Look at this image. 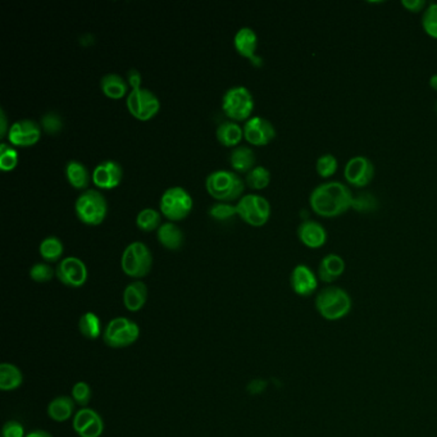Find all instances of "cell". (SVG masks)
I'll list each match as a JSON object with an SVG mask.
<instances>
[{"label":"cell","instance_id":"28","mask_svg":"<svg viewBox=\"0 0 437 437\" xmlns=\"http://www.w3.org/2000/svg\"><path fill=\"white\" fill-rule=\"evenodd\" d=\"M23 383V375L16 364L1 363L0 364V390L12 391L18 389Z\"/></svg>","mask_w":437,"mask_h":437},{"label":"cell","instance_id":"29","mask_svg":"<svg viewBox=\"0 0 437 437\" xmlns=\"http://www.w3.org/2000/svg\"><path fill=\"white\" fill-rule=\"evenodd\" d=\"M63 252H64V245L58 236L49 235L41 240L39 253L42 257V260L47 262H57L61 260Z\"/></svg>","mask_w":437,"mask_h":437},{"label":"cell","instance_id":"19","mask_svg":"<svg viewBox=\"0 0 437 437\" xmlns=\"http://www.w3.org/2000/svg\"><path fill=\"white\" fill-rule=\"evenodd\" d=\"M345 260L339 254H327L318 267V279L322 282L332 284L339 280L345 272Z\"/></svg>","mask_w":437,"mask_h":437},{"label":"cell","instance_id":"1","mask_svg":"<svg viewBox=\"0 0 437 437\" xmlns=\"http://www.w3.org/2000/svg\"><path fill=\"white\" fill-rule=\"evenodd\" d=\"M354 195L348 185L330 181L318 185L309 195L312 211L323 218H336L353 208Z\"/></svg>","mask_w":437,"mask_h":437},{"label":"cell","instance_id":"18","mask_svg":"<svg viewBox=\"0 0 437 437\" xmlns=\"http://www.w3.org/2000/svg\"><path fill=\"white\" fill-rule=\"evenodd\" d=\"M298 238L309 249H320L327 243V231L320 222L309 219L298 227Z\"/></svg>","mask_w":437,"mask_h":437},{"label":"cell","instance_id":"8","mask_svg":"<svg viewBox=\"0 0 437 437\" xmlns=\"http://www.w3.org/2000/svg\"><path fill=\"white\" fill-rule=\"evenodd\" d=\"M192 205L194 200L190 192L178 185L165 189L159 200L161 213L172 222L186 218L192 212Z\"/></svg>","mask_w":437,"mask_h":437},{"label":"cell","instance_id":"25","mask_svg":"<svg viewBox=\"0 0 437 437\" xmlns=\"http://www.w3.org/2000/svg\"><path fill=\"white\" fill-rule=\"evenodd\" d=\"M129 82L116 72H108L100 78V89L112 99H120L127 94Z\"/></svg>","mask_w":437,"mask_h":437},{"label":"cell","instance_id":"40","mask_svg":"<svg viewBox=\"0 0 437 437\" xmlns=\"http://www.w3.org/2000/svg\"><path fill=\"white\" fill-rule=\"evenodd\" d=\"M377 200L371 194H361L358 197H354L353 202V209L358 212H371L377 208Z\"/></svg>","mask_w":437,"mask_h":437},{"label":"cell","instance_id":"42","mask_svg":"<svg viewBox=\"0 0 437 437\" xmlns=\"http://www.w3.org/2000/svg\"><path fill=\"white\" fill-rule=\"evenodd\" d=\"M402 6L410 13H419L422 11L424 12V8H427V3L424 0H403Z\"/></svg>","mask_w":437,"mask_h":437},{"label":"cell","instance_id":"9","mask_svg":"<svg viewBox=\"0 0 437 437\" xmlns=\"http://www.w3.org/2000/svg\"><path fill=\"white\" fill-rule=\"evenodd\" d=\"M238 216L249 225L260 227L267 223L271 216V204L258 194H246L238 200Z\"/></svg>","mask_w":437,"mask_h":437},{"label":"cell","instance_id":"17","mask_svg":"<svg viewBox=\"0 0 437 437\" xmlns=\"http://www.w3.org/2000/svg\"><path fill=\"white\" fill-rule=\"evenodd\" d=\"M290 285L295 294L307 298L317 291L318 277L307 264H298L290 276Z\"/></svg>","mask_w":437,"mask_h":437},{"label":"cell","instance_id":"36","mask_svg":"<svg viewBox=\"0 0 437 437\" xmlns=\"http://www.w3.org/2000/svg\"><path fill=\"white\" fill-rule=\"evenodd\" d=\"M54 268L50 266L49 263H45V262L35 263L34 266L30 268V277H31V280H34L35 282H39V284L49 282L54 277Z\"/></svg>","mask_w":437,"mask_h":437},{"label":"cell","instance_id":"35","mask_svg":"<svg viewBox=\"0 0 437 437\" xmlns=\"http://www.w3.org/2000/svg\"><path fill=\"white\" fill-rule=\"evenodd\" d=\"M422 28L430 37L437 40V3H431L424 9Z\"/></svg>","mask_w":437,"mask_h":437},{"label":"cell","instance_id":"26","mask_svg":"<svg viewBox=\"0 0 437 437\" xmlns=\"http://www.w3.org/2000/svg\"><path fill=\"white\" fill-rule=\"evenodd\" d=\"M66 176H67L69 184L78 190L86 189L89 186L90 180L93 178L90 175L88 167L77 159H71L67 162V164H66Z\"/></svg>","mask_w":437,"mask_h":437},{"label":"cell","instance_id":"46","mask_svg":"<svg viewBox=\"0 0 437 437\" xmlns=\"http://www.w3.org/2000/svg\"><path fill=\"white\" fill-rule=\"evenodd\" d=\"M430 86L432 89L435 90V91H437V74L436 75H433L431 77Z\"/></svg>","mask_w":437,"mask_h":437},{"label":"cell","instance_id":"34","mask_svg":"<svg viewBox=\"0 0 437 437\" xmlns=\"http://www.w3.org/2000/svg\"><path fill=\"white\" fill-rule=\"evenodd\" d=\"M208 214L216 221H228L238 214V211L236 205L226 202H216L208 208Z\"/></svg>","mask_w":437,"mask_h":437},{"label":"cell","instance_id":"13","mask_svg":"<svg viewBox=\"0 0 437 437\" xmlns=\"http://www.w3.org/2000/svg\"><path fill=\"white\" fill-rule=\"evenodd\" d=\"M244 139L252 145L263 146L271 143L276 137L274 123L264 117L254 116L246 120L244 126Z\"/></svg>","mask_w":437,"mask_h":437},{"label":"cell","instance_id":"33","mask_svg":"<svg viewBox=\"0 0 437 437\" xmlns=\"http://www.w3.org/2000/svg\"><path fill=\"white\" fill-rule=\"evenodd\" d=\"M337 168H339V162L336 157L330 153L322 154L315 162V171L322 178L332 177L337 172Z\"/></svg>","mask_w":437,"mask_h":437},{"label":"cell","instance_id":"10","mask_svg":"<svg viewBox=\"0 0 437 437\" xmlns=\"http://www.w3.org/2000/svg\"><path fill=\"white\" fill-rule=\"evenodd\" d=\"M126 104L131 115L141 121L151 120L161 110V102L158 96L146 88L131 90L127 94Z\"/></svg>","mask_w":437,"mask_h":437},{"label":"cell","instance_id":"39","mask_svg":"<svg viewBox=\"0 0 437 437\" xmlns=\"http://www.w3.org/2000/svg\"><path fill=\"white\" fill-rule=\"evenodd\" d=\"M93 397V390L90 388V385L85 381H78L74 385L72 388V399L75 400L77 405H80L82 408H86V405L90 403Z\"/></svg>","mask_w":437,"mask_h":437},{"label":"cell","instance_id":"38","mask_svg":"<svg viewBox=\"0 0 437 437\" xmlns=\"http://www.w3.org/2000/svg\"><path fill=\"white\" fill-rule=\"evenodd\" d=\"M40 126L45 132L55 135L63 129V118L57 112H47L41 117Z\"/></svg>","mask_w":437,"mask_h":437},{"label":"cell","instance_id":"20","mask_svg":"<svg viewBox=\"0 0 437 437\" xmlns=\"http://www.w3.org/2000/svg\"><path fill=\"white\" fill-rule=\"evenodd\" d=\"M233 45L243 57L250 58L254 62L258 59L255 55L258 48V35L253 28L247 26L239 28V31L233 36Z\"/></svg>","mask_w":437,"mask_h":437},{"label":"cell","instance_id":"12","mask_svg":"<svg viewBox=\"0 0 437 437\" xmlns=\"http://www.w3.org/2000/svg\"><path fill=\"white\" fill-rule=\"evenodd\" d=\"M344 177L350 186L366 187L375 177V165L368 158L356 156L349 159L344 170Z\"/></svg>","mask_w":437,"mask_h":437},{"label":"cell","instance_id":"11","mask_svg":"<svg viewBox=\"0 0 437 437\" xmlns=\"http://www.w3.org/2000/svg\"><path fill=\"white\" fill-rule=\"evenodd\" d=\"M55 276L63 285L76 289L85 285L89 272L83 260L77 257H66L57 264Z\"/></svg>","mask_w":437,"mask_h":437},{"label":"cell","instance_id":"27","mask_svg":"<svg viewBox=\"0 0 437 437\" xmlns=\"http://www.w3.org/2000/svg\"><path fill=\"white\" fill-rule=\"evenodd\" d=\"M216 136L219 143L225 146H238L244 137V130L236 121H223L219 123Z\"/></svg>","mask_w":437,"mask_h":437},{"label":"cell","instance_id":"30","mask_svg":"<svg viewBox=\"0 0 437 437\" xmlns=\"http://www.w3.org/2000/svg\"><path fill=\"white\" fill-rule=\"evenodd\" d=\"M78 331L83 337L89 340L99 339L103 335L100 318L93 312H86L78 320Z\"/></svg>","mask_w":437,"mask_h":437},{"label":"cell","instance_id":"5","mask_svg":"<svg viewBox=\"0 0 437 437\" xmlns=\"http://www.w3.org/2000/svg\"><path fill=\"white\" fill-rule=\"evenodd\" d=\"M153 267V254L143 241H132L124 247L121 257L123 272L132 279H141L151 272Z\"/></svg>","mask_w":437,"mask_h":437},{"label":"cell","instance_id":"3","mask_svg":"<svg viewBox=\"0 0 437 437\" xmlns=\"http://www.w3.org/2000/svg\"><path fill=\"white\" fill-rule=\"evenodd\" d=\"M351 298L346 290L339 286L322 289L315 296V309L322 318L327 321H339L351 310Z\"/></svg>","mask_w":437,"mask_h":437},{"label":"cell","instance_id":"43","mask_svg":"<svg viewBox=\"0 0 437 437\" xmlns=\"http://www.w3.org/2000/svg\"><path fill=\"white\" fill-rule=\"evenodd\" d=\"M126 80L129 82V85L131 86V89H140L143 88L141 86V82H143V76L140 74V71H137L136 69H131L127 71V75H126Z\"/></svg>","mask_w":437,"mask_h":437},{"label":"cell","instance_id":"44","mask_svg":"<svg viewBox=\"0 0 437 437\" xmlns=\"http://www.w3.org/2000/svg\"><path fill=\"white\" fill-rule=\"evenodd\" d=\"M0 122H1V130H0V136H6V134H8V124H7V116L4 113V110H0Z\"/></svg>","mask_w":437,"mask_h":437},{"label":"cell","instance_id":"45","mask_svg":"<svg viewBox=\"0 0 437 437\" xmlns=\"http://www.w3.org/2000/svg\"><path fill=\"white\" fill-rule=\"evenodd\" d=\"M26 437H53L52 433H49L48 431L45 430H35L26 435Z\"/></svg>","mask_w":437,"mask_h":437},{"label":"cell","instance_id":"32","mask_svg":"<svg viewBox=\"0 0 437 437\" xmlns=\"http://www.w3.org/2000/svg\"><path fill=\"white\" fill-rule=\"evenodd\" d=\"M269 182H271V172L264 165H255L246 173L245 184L255 190L264 189Z\"/></svg>","mask_w":437,"mask_h":437},{"label":"cell","instance_id":"22","mask_svg":"<svg viewBox=\"0 0 437 437\" xmlns=\"http://www.w3.org/2000/svg\"><path fill=\"white\" fill-rule=\"evenodd\" d=\"M157 238L164 247L170 250H177L184 244L185 235L175 222L170 221L158 227Z\"/></svg>","mask_w":437,"mask_h":437},{"label":"cell","instance_id":"41","mask_svg":"<svg viewBox=\"0 0 437 437\" xmlns=\"http://www.w3.org/2000/svg\"><path fill=\"white\" fill-rule=\"evenodd\" d=\"M3 437H26L23 426L17 421H8L1 430Z\"/></svg>","mask_w":437,"mask_h":437},{"label":"cell","instance_id":"7","mask_svg":"<svg viewBox=\"0 0 437 437\" xmlns=\"http://www.w3.org/2000/svg\"><path fill=\"white\" fill-rule=\"evenodd\" d=\"M222 110L231 121H246L254 110V98L250 90L243 85H235L222 96Z\"/></svg>","mask_w":437,"mask_h":437},{"label":"cell","instance_id":"16","mask_svg":"<svg viewBox=\"0 0 437 437\" xmlns=\"http://www.w3.org/2000/svg\"><path fill=\"white\" fill-rule=\"evenodd\" d=\"M74 430L80 437H100L104 432V422L95 410L82 408L74 417Z\"/></svg>","mask_w":437,"mask_h":437},{"label":"cell","instance_id":"4","mask_svg":"<svg viewBox=\"0 0 437 437\" xmlns=\"http://www.w3.org/2000/svg\"><path fill=\"white\" fill-rule=\"evenodd\" d=\"M75 211L83 223L99 225L107 217L108 202L99 190L86 189L76 199Z\"/></svg>","mask_w":437,"mask_h":437},{"label":"cell","instance_id":"6","mask_svg":"<svg viewBox=\"0 0 437 437\" xmlns=\"http://www.w3.org/2000/svg\"><path fill=\"white\" fill-rule=\"evenodd\" d=\"M140 327L136 322L127 317L110 320L103 330V340L110 348L122 349L131 346L139 340Z\"/></svg>","mask_w":437,"mask_h":437},{"label":"cell","instance_id":"15","mask_svg":"<svg viewBox=\"0 0 437 437\" xmlns=\"http://www.w3.org/2000/svg\"><path fill=\"white\" fill-rule=\"evenodd\" d=\"M93 182L96 187L110 190L121 184L123 178V167L113 159H105L95 165L93 170Z\"/></svg>","mask_w":437,"mask_h":437},{"label":"cell","instance_id":"24","mask_svg":"<svg viewBox=\"0 0 437 437\" xmlns=\"http://www.w3.org/2000/svg\"><path fill=\"white\" fill-rule=\"evenodd\" d=\"M255 153L247 145H238L233 148L230 154V163L233 171L239 173H247L255 167Z\"/></svg>","mask_w":437,"mask_h":437},{"label":"cell","instance_id":"2","mask_svg":"<svg viewBox=\"0 0 437 437\" xmlns=\"http://www.w3.org/2000/svg\"><path fill=\"white\" fill-rule=\"evenodd\" d=\"M205 187L212 198L218 202L230 203L243 197L245 190V181L235 171L216 170L205 178Z\"/></svg>","mask_w":437,"mask_h":437},{"label":"cell","instance_id":"31","mask_svg":"<svg viewBox=\"0 0 437 437\" xmlns=\"http://www.w3.org/2000/svg\"><path fill=\"white\" fill-rule=\"evenodd\" d=\"M136 225L143 231L158 230V227L162 225V214L157 209L146 206L137 213Z\"/></svg>","mask_w":437,"mask_h":437},{"label":"cell","instance_id":"37","mask_svg":"<svg viewBox=\"0 0 437 437\" xmlns=\"http://www.w3.org/2000/svg\"><path fill=\"white\" fill-rule=\"evenodd\" d=\"M18 163V153L9 144H0V167L4 171H11Z\"/></svg>","mask_w":437,"mask_h":437},{"label":"cell","instance_id":"23","mask_svg":"<svg viewBox=\"0 0 437 437\" xmlns=\"http://www.w3.org/2000/svg\"><path fill=\"white\" fill-rule=\"evenodd\" d=\"M76 403L72 397L61 395L48 404V416L55 422H66L75 413Z\"/></svg>","mask_w":437,"mask_h":437},{"label":"cell","instance_id":"21","mask_svg":"<svg viewBox=\"0 0 437 437\" xmlns=\"http://www.w3.org/2000/svg\"><path fill=\"white\" fill-rule=\"evenodd\" d=\"M148 301V286L143 281L130 282L123 290V304L130 312H139Z\"/></svg>","mask_w":437,"mask_h":437},{"label":"cell","instance_id":"14","mask_svg":"<svg viewBox=\"0 0 437 437\" xmlns=\"http://www.w3.org/2000/svg\"><path fill=\"white\" fill-rule=\"evenodd\" d=\"M41 126L30 118L12 123L8 131V140L16 146H33L40 140Z\"/></svg>","mask_w":437,"mask_h":437}]
</instances>
